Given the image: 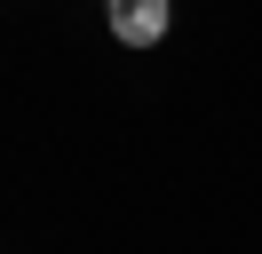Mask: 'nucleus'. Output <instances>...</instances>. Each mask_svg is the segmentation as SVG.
<instances>
[{
    "label": "nucleus",
    "instance_id": "1",
    "mask_svg": "<svg viewBox=\"0 0 262 254\" xmlns=\"http://www.w3.org/2000/svg\"><path fill=\"white\" fill-rule=\"evenodd\" d=\"M103 16H112V40H127V48H159L167 24H175V0H103Z\"/></svg>",
    "mask_w": 262,
    "mask_h": 254
}]
</instances>
